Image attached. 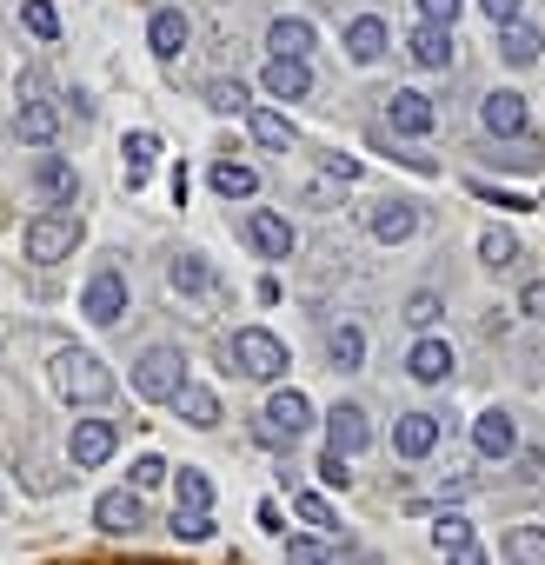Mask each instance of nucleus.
I'll list each match as a JSON object with an SVG mask.
<instances>
[{
	"label": "nucleus",
	"mask_w": 545,
	"mask_h": 565,
	"mask_svg": "<svg viewBox=\"0 0 545 565\" xmlns=\"http://www.w3.org/2000/svg\"><path fill=\"white\" fill-rule=\"evenodd\" d=\"M54 393L67 406H107L114 399V373L87 353V347H61L54 353Z\"/></svg>",
	"instance_id": "f257e3e1"
},
{
	"label": "nucleus",
	"mask_w": 545,
	"mask_h": 565,
	"mask_svg": "<svg viewBox=\"0 0 545 565\" xmlns=\"http://www.w3.org/2000/svg\"><path fill=\"white\" fill-rule=\"evenodd\" d=\"M226 360H233L239 380H287V366H293L287 340L266 333V327H239V333L226 340Z\"/></svg>",
	"instance_id": "f03ea898"
},
{
	"label": "nucleus",
	"mask_w": 545,
	"mask_h": 565,
	"mask_svg": "<svg viewBox=\"0 0 545 565\" xmlns=\"http://www.w3.org/2000/svg\"><path fill=\"white\" fill-rule=\"evenodd\" d=\"M186 386H193V380H186V353H180V347H147V353L133 360V393H140V399L173 406Z\"/></svg>",
	"instance_id": "7ed1b4c3"
},
{
	"label": "nucleus",
	"mask_w": 545,
	"mask_h": 565,
	"mask_svg": "<svg viewBox=\"0 0 545 565\" xmlns=\"http://www.w3.org/2000/svg\"><path fill=\"white\" fill-rule=\"evenodd\" d=\"M81 213L74 206H54V213H34L28 220V233H21V246H28V259L34 266H54V259H67L74 246H81Z\"/></svg>",
	"instance_id": "20e7f679"
},
{
	"label": "nucleus",
	"mask_w": 545,
	"mask_h": 565,
	"mask_svg": "<svg viewBox=\"0 0 545 565\" xmlns=\"http://www.w3.org/2000/svg\"><path fill=\"white\" fill-rule=\"evenodd\" d=\"M307 426H313V399L293 393V386H287V393H272L266 413H259V439H266V446H293Z\"/></svg>",
	"instance_id": "39448f33"
},
{
	"label": "nucleus",
	"mask_w": 545,
	"mask_h": 565,
	"mask_svg": "<svg viewBox=\"0 0 545 565\" xmlns=\"http://www.w3.org/2000/svg\"><path fill=\"white\" fill-rule=\"evenodd\" d=\"M114 452H120V426H114V419H74V433H67V459H74L81 472L107 466Z\"/></svg>",
	"instance_id": "423d86ee"
},
{
	"label": "nucleus",
	"mask_w": 545,
	"mask_h": 565,
	"mask_svg": "<svg viewBox=\"0 0 545 565\" xmlns=\"http://www.w3.org/2000/svg\"><path fill=\"white\" fill-rule=\"evenodd\" d=\"M81 313H87L94 327H114V320L127 313V273H120V266H100V273L87 279V294H81Z\"/></svg>",
	"instance_id": "0eeeda50"
},
{
	"label": "nucleus",
	"mask_w": 545,
	"mask_h": 565,
	"mask_svg": "<svg viewBox=\"0 0 545 565\" xmlns=\"http://www.w3.org/2000/svg\"><path fill=\"white\" fill-rule=\"evenodd\" d=\"M94 525H100V532H114V539H133V532L147 525V499H140L133 486H114V492H100V499H94Z\"/></svg>",
	"instance_id": "6e6552de"
},
{
	"label": "nucleus",
	"mask_w": 545,
	"mask_h": 565,
	"mask_svg": "<svg viewBox=\"0 0 545 565\" xmlns=\"http://www.w3.org/2000/svg\"><path fill=\"white\" fill-rule=\"evenodd\" d=\"M373 446V419H366V406H333L327 413V452H340V459H353V452H366Z\"/></svg>",
	"instance_id": "1a4fd4ad"
},
{
	"label": "nucleus",
	"mask_w": 545,
	"mask_h": 565,
	"mask_svg": "<svg viewBox=\"0 0 545 565\" xmlns=\"http://www.w3.org/2000/svg\"><path fill=\"white\" fill-rule=\"evenodd\" d=\"M246 239H253V253H266V259H293V246H300V233L272 213V206H253V213H246Z\"/></svg>",
	"instance_id": "9d476101"
},
{
	"label": "nucleus",
	"mask_w": 545,
	"mask_h": 565,
	"mask_svg": "<svg viewBox=\"0 0 545 565\" xmlns=\"http://www.w3.org/2000/svg\"><path fill=\"white\" fill-rule=\"evenodd\" d=\"M432 120H439V107H432L419 87H399V94H386V127H393V134L419 140V134H432Z\"/></svg>",
	"instance_id": "9b49d317"
},
{
	"label": "nucleus",
	"mask_w": 545,
	"mask_h": 565,
	"mask_svg": "<svg viewBox=\"0 0 545 565\" xmlns=\"http://www.w3.org/2000/svg\"><path fill=\"white\" fill-rule=\"evenodd\" d=\"M439 433H446L439 413H426V406H419V413H399V419H393V452H399V459H426V452L439 446Z\"/></svg>",
	"instance_id": "f8f14e48"
},
{
	"label": "nucleus",
	"mask_w": 545,
	"mask_h": 565,
	"mask_svg": "<svg viewBox=\"0 0 545 565\" xmlns=\"http://www.w3.org/2000/svg\"><path fill=\"white\" fill-rule=\"evenodd\" d=\"M472 446H479V459H512L519 452V419L505 406H485L472 419Z\"/></svg>",
	"instance_id": "ddd939ff"
},
{
	"label": "nucleus",
	"mask_w": 545,
	"mask_h": 565,
	"mask_svg": "<svg viewBox=\"0 0 545 565\" xmlns=\"http://www.w3.org/2000/svg\"><path fill=\"white\" fill-rule=\"evenodd\" d=\"M479 120H485L492 140H519V134H525V100H519L512 87H492V94L479 100Z\"/></svg>",
	"instance_id": "4468645a"
},
{
	"label": "nucleus",
	"mask_w": 545,
	"mask_h": 565,
	"mask_svg": "<svg viewBox=\"0 0 545 565\" xmlns=\"http://www.w3.org/2000/svg\"><path fill=\"white\" fill-rule=\"evenodd\" d=\"M366 233L386 239V246H399V239L419 233V206L413 200H380V206H366Z\"/></svg>",
	"instance_id": "2eb2a0df"
},
{
	"label": "nucleus",
	"mask_w": 545,
	"mask_h": 565,
	"mask_svg": "<svg viewBox=\"0 0 545 565\" xmlns=\"http://www.w3.org/2000/svg\"><path fill=\"white\" fill-rule=\"evenodd\" d=\"M34 193H41L47 206H74L81 180H74V167H67L61 153H41V160H34Z\"/></svg>",
	"instance_id": "dca6fc26"
},
{
	"label": "nucleus",
	"mask_w": 545,
	"mask_h": 565,
	"mask_svg": "<svg viewBox=\"0 0 545 565\" xmlns=\"http://www.w3.org/2000/svg\"><path fill=\"white\" fill-rule=\"evenodd\" d=\"M259 87H266L272 100H307V94H313V67H307V61H266Z\"/></svg>",
	"instance_id": "f3484780"
},
{
	"label": "nucleus",
	"mask_w": 545,
	"mask_h": 565,
	"mask_svg": "<svg viewBox=\"0 0 545 565\" xmlns=\"http://www.w3.org/2000/svg\"><path fill=\"white\" fill-rule=\"evenodd\" d=\"M452 366H459V360H452V347H446V340H419V347L406 353V373H413L419 386H446V380H452Z\"/></svg>",
	"instance_id": "a211bd4d"
},
{
	"label": "nucleus",
	"mask_w": 545,
	"mask_h": 565,
	"mask_svg": "<svg viewBox=\"0 0 545 565\" xmlns=\"http://www.w3.org/2000/svg\"><path fill=\"white\" fill-rule=\"evenodd\" d=\"M167 287L186 294V300H200V294H213V266H206L200 253H173V259H167Z\"/></svg>",
	"instance_id": "6ab92c4d"
},
{
	"label": "nucleus",
	"mask_w": 545,
	"mask_h": 565,
	"mask_svg": "<svg viewBox=\"0 0 545 565\" xmlns=\"http://www.w3.org/2000/svg\"><path fill=\"white\" fill-rule=\"evenodd\" d=\"M266 47H272V61H307V47H313V21H300V14L287 21V14H280V21L266 28Z\"/></svg>",
	"instance_id": "aec40b11"
},
{
	"label": "nucleus",
	"mask_w": 545,
	"mask_h": 565,
	"mask_svg": "<svg viewBox=\"0 0 545 565\" xmlns=\"http://www.w3.org/2000/svg\"><path fill=\"white\" fill-rule=\"evenodd\" d=\"M386 47H393V34H386V21H380V14H360V21L346 28V54H353L360 67H373Z\"/></svg>",
	"instance_id": "412c9836"
},
{
	"label": "nucleus",
	"mask_w": 545,
	"mask_h": 565,
	"mask_svg": "<svg viewBox=\"0 0 545 565\" xmlns=\"http://www.w3.org/2000/svg\"><path fill=\"white\" fill-rule=\"evenodd\" d=\"M186 34H193V28H186V14H180V8H160V14L147 21V47H153L160 61H173V54L186 47Z\"/></svg>",
	"instance_id": "4be33fe9"
},
{
	"label": "nucleus",
	"mask_w": 545,
	"mask_h": 565,
	"mask_svg": "<svg viewBox=\"0 0 545 565\" xmlns=\"http://www.w3.org/2000/svg\"><path fill=\"white\" fill-rule=\"evenodd\" d=\"M246 127H253V140H259V147H272V153H287V147L300 140V127H293L287 114H272V107H253V114H246Z\"/></svg>",
	"instance_id": "5701e85b"
},
{
	"label": "nucleus",
	"mask_w": 545,
	"mask_h": 565,
	"mask_svg": "<svg viewBox=\"0 0 545 565\" xmlns=\"http://www.w3.org/2000/svg\"><path fill=\"white\" fill-rule=\"evenodd\" d=\"M406 54L419 61V67H452V28H413V41H406Z\"/></svg>",
	"instance_id": "b1692460"
},
{
	"label": "nucleus",
	"mask_w": 545,
	"mask_h": 565,
	"mask_svg": "<svg viewBox=\"0 0 545 565\" xmlns=\"http://www.w3.org/2000/svg\"><path fill=\"white\" fill-rule=\"evenodd\" d=\"M14 134H21L28 147H47V140L61 134V114H54L47 100H21V114H14Z\"/></svg>",
	"instance_id": "393cba45"
},
{
	"label": "nucleus",
	"mask_w": 545,
	"mask_h": 565,
	"mask_svg": "<svg viewBox=\"0 0 545 565\" xmlns=\"http://www.w3.org/2000/svg\"><path fill=\"white\" fill-rule=\"evenodd\" d=\"M206 180H213V193H220V200H253V193H259V173H253V167H239V160H213V173H206Z\"/></svg>",
	"instance_id": "a878e982"
},
{
	"label": "nucleus",
	"mask_w": 545,
	"mask_h": 565,
	"mask_svg": "<svg viewBox=\"0 0 545 565\" xmlns=\"http://www.w3.org/2000/svg\"><path fill=\"white\" fill-rule=\"evenodd\" d=\"M479 259H485L492 273H512V266L525 259V246H519L505 226H485V233H479Z\"/></svg>",
	"instance_id": "bb28decb"
},
{
	"label": "nucleus",
	"mask_w": 545,
	"mask_h": 565,
	"mask_svg": "<svg viewBox=\"0 0 545 565\" xmlns=\"http://www.w3.org/2000/svg\"><path fill=\"white\" fill-rule=\"evenodd\" d=\"M327 360H333V373H360L366 333H360V327H333V333H327Z\"/></svg>",
	"instance_id": "cd10ccee"
},
{
	"label": "nucleus",
	"mask_w": 545,
	"mask_h": 565,
	"mask_svg": "<svg viewBox=\"0 0 545 565\" xmlns=\"http://www.w3.org/2000/svg\"><path fill=\"white\" fill-rule=\"evenodd\" d=\"M173 413H180L193 433H213V426H220V399H213L206 386H186V393L173 399Z\"/></svg>",
	"instance_id": "c85d7f7f"
},
{
	"label": "nucleus",
	"mask_w": 545,
	"mask_h": 565,
	"mask_svg": "<svg viewBox=\"0 0 545 565\" xmlns=\"http://www.w3.org/2000/svg\"><path fill=\"white\" fill-rule=\"evenodd\" d=\"M499 552H505V565H545V525H512Z\"/></svg>",
	"instance_id": "c756f323"
},
{
	"label": "nucleus",
	"mask_w": 545,
	"mask_h": 565,
	"mask_svg": "<svg viewBox=\"0 0 545 565\" xmlns=\"http://www.w3.org/2000/svg\"><path fill=\"white\" fill-rule=\"evenodd\" d=\"M538 47H545V41H538V28H519V21H512V28H499V54H505L512 67H532V61H538Z\"/></svg>",
	"instance_id": "7c9ffc66"
},
{
	"label": "nucleus",
	"mask_w": 545,
	"mask_h": 565,
	"mask_svg": "<svg viewBox=\"0 0 545 565\" xmlns=\"http://www.w3.org/2000/svg\"><path fill=\"white\" fill-rule=\"evenodd\" d=\"M173 492H180L186 512H213V479H206L200 466H180V472H173Z\"/></svg>",
	"instance_id": "2f4dec72"
},
{
	"label": "nucleus",
	"mask_w": 545,
	"mask_h": 565,
	"mask_svg": "<svg viewBox=\"0 0 545 565\" xmlns=\"http://www.w3.org/2000/svg\"><path fill=\"white\" fill-rule=\"evenodd\" d=\"M538 160H545V153H538V140H532V134L505 140V147L492 153V167H505V173H538Z\"/></svg>",
	"instance_id": "473e14b6"
},
{
	"label": "nucleus",
	"mask_w": 545,
	"mask_h": 565,
	"mask_svg": "<svg viewBox=\"0 0 545 565\" xmlns=\"http://www.w3.org/2000/svg\"><path fill=\"white\" fill-rule=\"evenodd\" d=\"M153 153H160V140H153V134H127V186H147Z\"/></svg>",
	"instance_id": "72a5a7b5"
},
{
	"label": "nucleus",
	"mask_w": 545,
	"mask_h": 565,
	"mask_svg": "<svg viewBox=\"0 0 545 565\" xmlns=\"http://www.w3.org/2000/svg\"><path fill=\"white\" fill-rule=\"evenodd\" d=\"M206 107L213 114H253V100H246L239 81H206Z\"/></svg>",
	"instance_id": "f704fd0d"
},
{
	"label": "nucleus",
	"mask_w": 545,
	"mask_h": 565,
	"mask_svg": "<svg viewBox=\"0 0 545 565\" xmlns=\"http://www.w3.org/2000/svg\"><path fill=\"white\" fill-rule=\"evenodd\" d=\"M173 539H186V545H206L213 539V512H186V505H173Z\"/></svg>",
	"instance_id": "c9c22d12"
},
{
	"label": "nucleus",
	"mask_w": 545,
	"mask_h": 565,
	"mask_svg": "<svg viewBox=\"0 0 545 565\" xmlns=\"http://www.w3.org/2000/svg\"><path fill=\"white\" fill-rule=\"evenodd\" d=\"M432 545H439V552H459V545H472V519H466V512H439V525H432Z\"/></svg>",
	"instance_id": "e433bc0d"
},
{
	"label": "nucleus",
	"mask_w": 545,
	"mask_h": 565,
	"mask_svg": "<svg viewBox=\"0 0 545 565\" xmlns=\"http://www.w3.org/2000/svg\"><path fill=\"white\" fill-rule=\"evenodd\" d=\"M21 21H28V34H34V41H54V34H61L54 0H21Z\"/></svg>",
	"instance_id": "4c0bfd02"
},
{
	"label": "nucleus",
	"mask_w": 545,
	"mask_h": 565,
	"mask_svg": "<svg viewBox=\"0 0 545 565\" xmlns=\"http://www.w3.org/2000/svg\"><path fill=\"white\" fill-rule=\"evenodd\" d=\"M293 505H300V519H307V525H313V532H327V539H333V532H340V519H333V505H327V499H320V492H300V499H293Z\"/></svg>",
	"instance_id": "58836bf2"
},
{
	"label": "nucleus",
	"mask_w": 545,
	"mask_h": 565,
	"mask_svg": "<svg viewBox=\"0 0 545 565\" xmlns=\"http://www.w3.org/2000/svg\"><path fill=\"white\" fill-rule=\"evenodd\" d=\"M127 479H133V492H153V486H160V479H173V466H167V459H153V452H147V459H133V466H127Z\"/></svg>",
	"instance_id": "ea45409f"
},
{
	"label": "nucleus",
	"mask_w": 545,
	"mask_h": 565,
	"mask_svg": "<svg viewBox=\"0 0 545 565\" xmlns=\"http://www.w3.org/2000/svg\"><path fill=\"white\" fill-rule=\"evenodd\" d=\"M287 565H333V552L320 539H287Z\"/></svg>",
	"instance_id": "a19ab883"
},
{
	"label": "nucleus",
	"mask_w": 545,
	"mask_h": 565,
	"mask_svg": "<svg viewBox=\"0 0 545 565\" xmlns=\"http://www.w3.org/2000/svg\"><path fill=\"white\" fill-rule=\"evenodd\" d=\"M439 313H446V307H439V294H413V300H406V320H413V327H432Z\"/></svg>",
	"instance_id": "79ce46f5"
},
{
	"label": "nucleus",
	"mask_w": 545,
	"mask_h": 565,
	"mask_svg": "<svg viewBox=\"0 0 545 565\" xmlns=\"http://www.w3.org/2000/svg\"><path fill=\"white\" fill-rule=\"evenodd\" d=\"M313 472H320L333 492H346V486H353V472H346V459H340V452H320V466H313Z\"/></svg>",
	"instance_id": "37998d69"
},
{
	"label": "nucleus",
	"mask_w": 545,
	"mask_h": 565,
	"mask_svg": "<svg viewBox=\"0 0 545 565\" xmlns=\"http://www.w3.org/2000/svg\"><path fill=\"white\" fill-rule=\"evenodd\" d=\"M419 21L426 28H452L459 21V0H419Z\"/></svg>",
	"instance_id": "c03bdc74"
},
{
	"label": "nucleus",
	"mask_w": 545,
	"mask_h": 565,
	"mask_svg": "<svg viewBox=\"0 0 545 565\" xmlns=\"http://www.w3.org/2000/svg\"><path fill=\"white\" fill-rule=\"evenodd\" d=\"M519 313L525 320H545V279H525V287H519Z\"/></svg>",
	"instance_id": "a18cd8bd"
},
{
	"label": "nucleus",
	"mask_w": 545,
	"mask_h": 565,
	"mask_svg": "<svg viewBox=\"0 0 545 565\" xmlns=\"http://www.w3.org/2000/svg\"><path fill=\"white\" fill-rule=\"evenodd\" d=\"M479 8H485V21H492V28H512L525 0H479Z\"/></svg>",
	"instance_id": "49530a36"
},
{
	"label": "nucleus",
	"mask_w": 545,
	"mask_h": 565,
	"mask_svg": "<svg viewBox=\"0 0 545 565\" xmlns=\"http://www.w3.org/2000/svg\"><path fill=\"white\" fill-rule=\"evenodd\" d=\"M446 565H492V558L479 545H459V552H446Z\"/></svg>",
	"instance_id": "de8ad7c7"
}]
</instances>
